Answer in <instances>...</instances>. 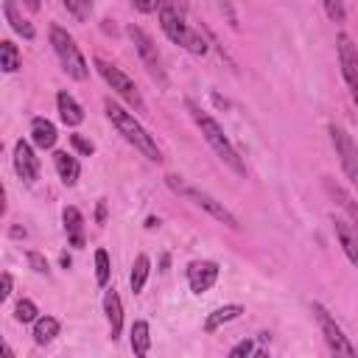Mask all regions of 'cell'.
Here are the masks:
<instances>
[{"label": "cell", "mask_w": 358, "mask_h": 358, "mask_svg": "<svg viewBox=\"0 0 358 358\" xmlns=\"http://www.w3.org/2000/svg\"><path fill=\"white\" fill-rule=\"evenodd\" d=\"M11 235H14V238H25V229H20V227H14V229H11Z\"/></svg>", "instance_id": "37"}, {"label": "cell", "mask_w": 358, "mask_h": 358, "mask_svg": "<svg viewBox=\"0 0 358 358\" xmlns=\"http://www.w3.org/2000/svg\"><path fill=\"white\" fill-rule=\"evenodd\" d=\"M56 126L48 120V117H34L31 120V140H34V145L36 148H53L56 145Z\"/></svg>", "instance_id": "20"}, {"label": "cell", "mask_w": 358, "mask_h": 358, "mask_svg": "<svg viewBox=\"0 0 358 358\" xmlns=\"http://www.w3.org/2000/svg\"><path fill=\"white\" fill-rule=\"evenodd\" d=\"M62 6H64L78 22L90 20V14H92V0H62Z\"/></svg>", "instance_id": "28"}, {"label": "cell", "mask_w": 358, "mask_h": 358, "mask_svg": "<svg viewBox=\"0 0 358 358\" xmlns=\"http://www.w3.org/2000/svg\"><path fill=\"white\" fill-rule=\"evenodd\" d=\"M148 350H151V327H148L145 319H137L131 324V352L137 358H145Z\"/></svg>", "instance_id": "21"}, {"label": "cell", "mask_w": 358, "mask_h": 358, "mask_svg": "<svg viewBox=\"0 0 358 358\" xmlns=\"http://www.w3.org/2000/svg\"><path fill=\"white\" fill-rule=\"evenodd\" d=\"M3 17H6V22L11 25V31H14V34H20L22 39H34V36H36L34 22H31V20H25V17L20 14L17 0H3Z\"/></svg>", "instance_id": "16"}, {"label": "cell", "mask_w": 358, "mask_h": 358, "mask_svg": "<svg viewBox=\"0 0 358 358\" xmlns=\"http://www.w3.org/2000/svg\"><path fill=\"white\" fill-rule=\"evenodd\" d=\"M28 11H39V0H22Z\"/></svg>", "instance_id": "35"}, {"label": "cell", "mask_w": 358, "mask_h": 358, "mask_svg": "<svg viewBox=\"0 0 358 358\" xmlns=\"http://www.w3.org/2000/svg\"><path fill=\"white\" fill-rule=\"evenodd\" d=\"M70 263H73L70 255H62V257H59V266H62V268H70Z\"/></svg>", "instance_id": "36"}, {"label": "cell", "mask_w": 358, "mask_h": 358, "mask_svg": "<svg viewBox=\"0 0 358 358\" xmlns=\"http://www.w3.org/2000/svg\"><path fill=\"white\" fill-rule=\"evenodd\" d=\"M310 310H313V319L319 322V330H322V336H324V341H327V347H330L333 352H341V355H355V352H358L355 344L344 336V330H341V324L336 322V316H333L322 302H313Z\"/></svg>", "instance_id": "8"}, {"label": "cell", "mask_w": 358, "mask_h": 358, "mask_svg": "<svg viewBox=\"0 0 358 358\" xmlns=\"http://www.w3.org/2000/svg\"><path fill=\"white\" fill-rule=\"evenodd\" d=\"M14 319H17L20 324H34V322L39 319V308H36V302L22 296V299L14 305Z\"/></svg>", "instance_id": "27"}, {"label": "cell", "mask_w": 358, "mask_h": 358, "mask_svg": "<svg viewBox=\"0 0 358 358\" xmlns=\"http://www.w3.org/2000/svg\"><path fill=\"white\" fill-rule=\"evenodd\" d=\"M50 45H53V53L59 56L62 70H64L73 81H87V78H90V64H87L84 53L78 50L76 39H73L62 25H50Z\"/></svg>", "instance_id": "4"}, {"label": "cell", "mask_w": 358, "mask_h": 358, "mask_svg": "<svg viewBox=\"0 0 358 358\" xmlns=\"http://www.w3.org/2000/svg\"><path fill=\"white\" fill-rule=\"evenodd\" d=\"M62 221H64V232H67V243L81 249L84 246V215L78 207H64L62 213Z\"/></svg>", "instance_id": "18"}, {"label": "cell", "mask_w": 358, "mask_h": 358, "mask_svg": "<svg viewBox=\"0 0 358 358\" xmlns=\"http://www.w3.org/2000/svg\"><path fill=\"white\" fill-rule=\"evenodd\" d=\"M157 14H159V28H162V34H165L173 45L185 48V50L193 53V56H204V53H207L204 36L187 22L185 8H182L176 0H162V6H159Z\"/></svg>", "instance_id": "3"}, {"label": "cell", "mask_w": 358, "mask_h": 358, "mask_svg": "<svg viewBox=\"0 0 358 358\" xmlns=\"http://www.w3.org/2000/svg\"><path fill=\"white\" fill-rule=\"evenodd\" d=\"M333 229H336V238H338L347 260L358 268V227L341 215H333Z\"/></svg>", "instance_id": "13"}, {"label": "cell", "mask_w": 358, "mask_h": 358, "mask_svg": "<svg viewBox=\"0 0 358 358\" xmlns=\"http://www.w3.org/2000/svg\"><path fill=\"white\" fill-rule=\"evenodd\" d=\"M327 131H330V143H333V148H336V157H338V162H341L347 179H350L352 187L358 190V143H355L341 126H336V123H330Z\"/></svg>", "instance_id": "9"}, {"label": "cell", "mask_w": 358, "mask_h": 358, "mask_svg": "<svg viewBox=\"0 0 358 358\" xmlns=\"http://www.w3.org/2000/svg\"><path fill=\"white\" fill-rule=\"evenodd\" d=\"M324 190H327V193L336 199V204H338V207H341V210L350 215V221L358 227V204H355V201H352V199L344 193V187H341V185H336L333 179H324Z\"/></svg>", "instance_id": "23"}, {"label": "cell", "mask_w": 358, "mask_h": 358, "mask_svg": "<svg viewBox=\"0 0 358 358\" xmlns=\"http://www.w3.org/2000/svg\"><path fill=\"white\" fill-rule=\"evenodd\" d=\"M70 143H73V148H76L78 154H84V157L95 154V145H92V140H87V137H81V134H70Z\"/></svg>", "instance_id": "31"}, {"label": "cell", "mask_w": 358, "mask_h": 358, "mask_svg": "<svg viewBox=\"0 0 358 358\" xmlns=\"http://www.w3.org/2000/svg\"><path fill=\"white\" fill-rule=\"evenodd\" d=\"M165 182H168V187L173 190V193H182L185 199H190L196 207H201V210H207L215 221H221V224H227L229 229H241V221H238V215L224 204V201H218L215 196H210L207 190H199V187H193V185H185L179 176H165Z\"/></svg>", "instance_id": "5"}, {"label": "cell", "mask_w": 358, "mask_h": 358, "mask_svg": "<svg viewBox=\"0 0 358 358\" xmlns=\"http://www.w3.org/2000/svg\"><path fill=\"white\" fill-rule=\"evenodd\" d=\"M126 34H129V39H131L134 50L140 53V59H143V64H145L148 76H151L159 87H168V76H165V67H162V56H159V50H157V45H154V39H151L140 25H129V28H126Z\"/></svg>", "instance_id": "7"}, {"label": "cell", "mask_w": 358, "mask_h": 358, "mask_svg": "<svg viewBox=\"0 0 358 358\" xmlns=\"http://www.w3.org/2000/svg\"><path fill=\"white\" fill-rule=\"evenodd\" d=\"M103 112H106L109 123L117 129V134H120L129 145H134L145 159H151V162H162V151H159L157 140L145 131V126L134 117V112L123 109V106H120V103H115L112 98H106V101H103Z\"/></svg>", "instance_id": "2"}, {"label": "cell", "mask_w": 358, "mask_h": 358, "mask_svg": "<svg viewBox=\"0 0 358 358\" xmlns=\"http://www.w3.org/2000/svg\"><path fill=\"white\" fill-rule=\"evenodd\" d=\"M25 260H28V266H31L36 274H48V271H50V268H48V260H45L39 252H34V249L25 252Z\"/></svg>", "instance_id": "30"}, {"label": "cell", "mask_w": 358, "mask_h": 358, "mask_svg": "<svg viewBox=\"0 0 358 358\" xmlns=\"http://www.w3.org/2000/svg\"><path fill=\"white\" fill-rule=\"evenodd\" d=\"M241 313H243V305H241V302H229V305L215 308V310L204 319V333H215L218 327H224V324L241 319Z\"/></svg>", "instance_id": "19"}, {"label": "cell", "mask_w": 358, "mask_h": 358, "mask_svg": "<svg viewBox=\"0 0 358 358\" xmlns=\"http://www.w3.org/2000/svg\"><path fill=\"white\" fill-rule=\"evenodd\" d=\"M336 53H338V67H341V76L350 87V95L358 106V45L347 36V34H338L336 36Z\"/></svg>", "instance_id": "10"}, {"label": "cell", "mask_w": 358, "mask_h": 358, "mask_svg": "<svg viewBox=\"0 0 358 358\" xmlns=\"http://www.w3.org/2000/svg\"><path fill=\"white\" fill-rule=\"evenodd\" d=\"M53 168H56V173L62 179V185H67V187H73L78 182V176H81L78 159L73 154H67V151H56L53 154Z\"/></svg>", "instance_id": "17"}, {"label": "cell", "mask_w": 358, "mask_h": 358, "mask_svg": "<svg viewBox=\"0 0 358 358\" xmlns=\"http://www.w3.org/2000/svg\"><path fill=\"white\" fill-rule=\"evenodd\" d=\"M218 274H221V268H218L215 260H193L187 266V285H190V291L196 296H201L215 285Z\"/></svg>", "instance_id": "11"}, {"label": "cell", "mask_w": 358, "mask_h": 358, "mask_svg": "<svg viewBox=\"0 0 358 358\" xmlns=\"http://www.w3.org/2000/svg\"><path fill=\"white\" fill-rule=\"evenodd\" d=\"M56 109H59V120H62L64 126L76 129V126L84 123V106H81L67 90H62V92L56 95Z\"/></svg>", "instance_id": "15"}, {"label": "cell", "mask_w": 358, "mask_h": 358, "mask_svg": "<svg viewBox=\"0 0 358 358\" xmlns=\"http://www.w3.org/2000/svg\"><path fill=\"white\" fill-rule=\"evenodd\" d=\"M148 274H151V257H148V255H137V257H134V263H131V274H129L131 294H143Z\"/></svg>", "instance_id": "22"}, {"label": "cell", "mask_w": 358, "mask_h": 358, "mask_svg": "<svg viewBox=\"0 0 358 358\" xmlns=\"http://www.w3.org/2000/svg\"><path fill=\"white\" fill-rule=\"evenodd\" d=\"M255 352V338H243L229 350V358H241V355H252Z\"/></svg>", "instance_id": "32"}, {"label": "cell", "mask_w": 358, "mask_h": 358, "mask_svg": "<svg viewBox=\"0 0 358 358\" xmlns=\"http://www.w3.org/2000/svg\"><path fill=\"white\" fill-rule=\"evenodd\" d=\"M322 8L327 14V20H333V22H344V17H347L344 0H322Z\"/></svg>", "instance_id": "29"}, {"label": "cell", "mask_w": 358, "mask_h": 358, "mask_svg": "<svg viewBox=\"0 0 358 358\" xmlns=\"http://www.w3.org/2000/svg\"><path fill=\"white\" fill-rule=\"evenodd\" d=\"M103 313H106V322H109V338L117 341L120 330H123V302H120V294L115 288L103 291Z\"/></svg>", "instance_id": "14"}, {"label": "cell", "mask_w": 358, "mask_h": 358, "mask_svg": "<svg viewBox=\"0 0 358 358\" xmlns=\"http://www.w3.org/2000/svg\"><path fill=\"white\" fill-rule=\"evenodd\" d=\"M92 64H95V70H98V76L112 87V92L117 95V98H123L134 112H145V101H143V95H140V90H137V84L117 67V64H112V62H106V59H101V56H95L92 59Z\"/></svg>", "instance_id": "6"}, {"label": "cell", "mask_w": 358, "mask_h": 358, "mask_svg": "<svg viewBox=\"0 0 358 358\" xmlns=\"http://www.w3.org/2000/svg\"><path fill=\"white\" fill-rule=\"evenodd\" d=\"M0 67H3V73H17L22 67V56L11 39L0 42Z\"/></svg>", "instance_id": "25"}, {"label": "cell", "mask_w": 358, "mask_h": 358, "mask_svg": "<svg viewBox=\"0 0 358 358\" xmlns=\"http://www.w3.org/2000/svg\"><path fill=\"white\" fill-rule=\"evenodd\" d=\"M59 330H62V324H59L56 316H39L34 322V341L36 344H50L59 336Z\"/></svg>", "instance_id": "24"}, {"label": "cell", "mask_w": 358, "mask_h": 358, "mask_svg": "<svg viewBox=\"0 0 358 358\" xmlns=\"http://www.w3.org/2000/svg\"><path fill=\"white\" fill-rule=\"evenodd\" d=\"M14 171L25 185H34L39 176V157L34 154L28 140H17L14 143Z\"/></svg>", "instance_id": "12"}, {"label": "cell", "mask_w": 358, "mask_h": 358, "mask_svg": "<svg viewBox=\"0 0 358 358\" xmlns=\"http://www.w3.org/2000/svg\"><path fill=\"white\" fill-rule=\"evenodd\" d=\"M131 6H134L140 14H154V11H159L162 0H131Z\"/></svg>", "instance_id": "33"}, {"label": "cell", "mask_w": 358, "mask_h": 358, "mask_svg": "<svg viewBox=\"0 0 358 358\" xmlns=\"http://www.w3.org/2000/svg\"><path fill=\"white\" fill-rule=\"evenodd\" d=\"M185 106H187V112H190V117H193V123L199 126V131H201V137L207 140V145L215 151V157L229 168V171H235L238 176H246V162L241 159V154H238V148L232 145V140L227 137V131H224V126L210 115V112H204L193 98H187L185 101Z\"/></svg>", "instance_id": "1"}, {"label": "cell", "mask_w": 358, "mask_h": 358, "mask_svg": "<svg viewBox=\"0 0 358 358\" xmlns=\"http://www.w3.org/2000/svg\"><path fill=\"white\" fill-rule=\"evenodd\" d=\"M109 277H112V263H109V252L106 249H95V282L101 288L109 285Z\"/></svg>", "instance_id": "26"}, {"label": "cell", "mask_w": 358, "mask_h": 358, "mask_svg": "<svg viewBox=\"0 0 358 358\" xmlns=\"http://www.w3.org/2000/svg\"><path fill=\"white\" fill-rule=\"evenodd\" d=\"M11 288H14V277L8 271H3V277H0V296L8 299L11 296Z\"/></svg>", "instance_id": "34"}]
</instances>
